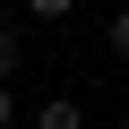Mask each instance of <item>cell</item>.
<instances>
[{
	"instance_id": "1",
	"label": "cell",
	"mask_w": 129,
	"mask_h": 129,
	"mask_svg": "<svg viewBox=\"0 0 129 129\" xmlns=\"http://www.w3.org/2000/svg\"><path fill=\"white\" fill-rule=\"evenodd\" d=\"M35 129H86V103H78V95H52V103L35 112Z\"/></svg>"
},
{
	"instance_id": "2",
	"label": "cell",
	"mask_w": 129,
	"mask_h": 129,
	"mask_svg": "<svg viewBox=\"0 0 129 129\" xmlns=\"http://www.w3.org/2000/svg\"><path fill=\"white\" fill-rule=\"evenodd\" d=\"M17 60H26V35H17V26H0V86L17 78Z\"/></svg>"
},
{
	"instance_id": "3",
	"label": "cell",
	"mask_w": 129,
	"mask_h": 129,
	"mask_svg": "<svg viewBox=\"0 0 129 129\" xmlns=\"http://www.w3.org/2000/svg\"><path fill=\"white\" fill-rule=\"evenodd\" d=\"M103 43H112V60H129V9H120V17L103 26Z\"/></svg>"
},
{
	"instance_id": "4",
	"label": "cell",
	"mask_w": 129,
	"mask_h": 129,
	"mask_svg": "<svg viewBox=\"0 0 129 129\" xmlns=\"http://www.w3.org/2000/svg\"><path fill=\"white\" fill-rule=\"evenodd\" d=\"M78 0H26V17H69Z\"/></svg>"
},
{
	"instance_id": "5",
	"label": "cell",
	"mask_w": 129,
	"mask_h": 129,
	"mask_svg": "<svg viewBox=\"0 0 129 129\" xmlns=\"http://www.w3.org/2000/svg\"><path fill=\"white\" fill-rule=\"evenodd\" d=\"M9 120H17V95H9V86H0V129H9Z\"/></svg>"
},
{
	"instance_id": "6",
	"label": "cell",
	"mask_w": 129,
	"mask_h": 129,
	"mask_svg": "<svg viewBox=\"0 0 129 129\" xmlns=\"http://www.w3.org/2000/svg\"><path fill=\"white\" fill-rule=\"evenodd\" d=\"M120 9H129V0H120Z\"/></svg>"
}]
</instances>
